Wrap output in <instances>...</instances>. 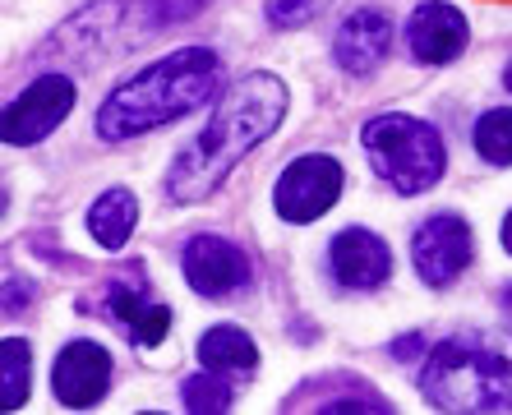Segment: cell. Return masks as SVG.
<instances>
[{"label": "cell", "mask_w": 512, "mask_h": 415, "mask_svg": "<svg viewBox=\"0 0 512 415\" xmlns=\"http://www.w3.org/2000/svg\"><path fill=\"white\" fill-rule=\"evenodd\" d=\"M286 111H291V88L273 70H254L245 79H236L227 93L217 97V107L203 120V130L171 157L167 176H162L167 203L190 208V203L213 199L231 180V171L259 143H268L282 130Z\"/></svg>", "instance_id": "1"}, {"label": "cell", "mask_w": 512, "mask_h": 415, "mask_svg": "<svg viewBox=\"0 0 512 415\" xmlns=\"http://www.w3.org/2000/svg\"><path fill=\"white\" fill-rule=\"evenodd\" d=\"M217 88H222V56L213 47L167 51L162 60H148L139 74H125L97 102L93 130L111 148L148 139V134L203 111L217 97Z\"/></svg>", "instance_id": "2"}, {"label": "cell", "mask_w": 512, "mask_h": 415, "mask_svg": "<svg viewBox=\"0 0 512 415\" xmlns=\"http://www.w3.org/2000/svg\"><path fill=\"white\" fill-rule=\"evenodd\" d=\"M420 397L448 415L512 411V332L466 328L425 351Z\"/></svg>", "instance_id": "3"}, {"label": "cell", "mask_w": 512, "mask_h": 415, "mask_svg": "<svg viewBox=\"0 0 512 415\" xmlns=\"http://www.w3.org/2000/svg\"><path fill=\"white\" fill-rule=\"evenodd\" d=\"M360 153L370 171L402 199L429 194L448 176V139L411 111H379L360 125Z\"/></svg>", "instance_id": "4"}, {"label": "cell", "mask_w": 512, "mask_h": 415, "mask_svg": "<svg viewBox=\"0 0 512 415\" xmlns=\"http://www.w3.org/2000/svg\"><path fill=\"white\" fill-rule=\"evenodd\" d=\"M162 24H171L167 0H88L79 14H70V24L51 33L42 51L93 70L102 60H116L139 42H148Z\"/></svg>", "instance_id": "5"}, {"label": "cell", "mask_w": 512, "mask_h": 415, "mask_svg": "<svg viewBox=\"0 0 512 415\" xmlns=\"http://www.w3.org/2000/svg\"><path fill=\"white\" fill-rule=\"evenodd\" d=\"M342 194H346V171L333 153H300L277 176L273 213L286 226H314L342 203Z\"/></svg>", "instance_id": "6"}, {"label": "cell", "mask_w": 512, "mask_h": 415, "mask_svg": "<svg viewBox=\"0 0 512 415\" xmlns=\"http://www.w3.org/2000/svg\"><path fill=\"white\" fill-rule=\"evenodd\" d=\"M79 107V83L65 70L37 74L19 97H10V107L0 116V139L10 148H33V143L51 139V134L70 120V111Z\"/></svg>", "instance_id": "7"}, {"label": "cell", "mask_w": 512, "mask_h": 415, "mask_svg": "<svg viewBox=\"0 0 512 415\" xmlns=\"http://www.w3.org/2000/svg\"><path fill=\"white\" fill-rule=\"evenodd\" d=\"M476 263V231L462 213H429L411 231V268L429 291H448Z\"/></svg>", "instance_id": "8"}, {"label": "cell", "mask_w": 512, "mask_h": 415, "mask_svg": "<svg viewBox=\"0 0 512 415\" xmlns=\"http://www.w3.org/2000/svg\"><path fill=\"white\" fill-rule=\"evenodd\" d=\"M180 273L199 300H231L254 282V263L236 240L217 236V231H199L180 245Z\"/></svg>", "instance_id": "9"}, {"label": "cell", "mask_w": 512, "mask_h": 415, "mask_svg": "<svg viewBox=\"0 0 512 415\" xmlns=\"http://www.w3.org/2000/svg\"><path fill=\"white\" fill-rule=\"evenodd\" d=\"M328 277L346 296H374L393 277V245L370 226H342L328 240Z\"/></svg>", "instance_id": "10"}, {"label": "cell", "mask_w": 512, "mask_h": 415, "mask_svg": "<svg viewBox=\"0 0 512 415\" xmlns=\"http://www.w3.org/2000/svg\"><path fill=\"white\" fill-rule=\"evenodd\" d=\"M111 374H116V360H111L107 346L93 342V337H74V342H65L56 351L51 397L65 411H93L111 392Z\"/></svg>", "instance_id": "11"}, {"label": "cell", "mask_w": 512, "mask_h": 415, "mask_svg": "<svg viewBox=\"0 0 512 415\" xmlns=\"http://www.w3.org/2000/svg\"><path fill=\"white\" fill-rule=\"evenodd\" d=\"M406 37V51L416 65H429V70H443V65H453L466 47H471V24H466V14L448 0H425L411 10L402 28Z\"/></svg>", "instance_id": "12"}, {"label": "cell", "mask_w": 512, "mask_h": 415, "mask_svg": "<svg viewBox=\"0 0 512 415\" xmlns=\"http://www.w3.org/2000/svg\"><path fill=\"white\" fill-rule=\"evenodd\" d=\"M397 47V24L383 10L365 5V10H351L342 19V28L333 33V60L337 70H346L351 79H370L383 70V60L393 56Z\"/></svg>", "instance_id": "13"}, {"label": "cell", "mask_w": 512, "mask_h": 415, "mask_svg": "<svg viewBox=\"0 0 512 415\" xmlns=\"http://www.w3.org/2000/svg\"><path fill=\"white\" fill-rule=\"evenodd\" d=\"M107 314L125 328V337H130L139 351H153V346L167 342L171 332V305L167 300H157L153 291H148V277H111L107 282Z\"/></svg>", "instance_id": "14"}, {"label": "cell", "mask_w": 512, "mask_h": 415, "mask_svg": "<svg viewBox=\"0 0 512 415\" xmlns=\"http://www.w3.org/2000/svg\"><path fill=\"white\" fill-rule=\"evenodd\" d=\"M374 411V415H388L393 406H388V397L383 392H374L370 383L351 379V374H328V379H310L300 392H291L286 397V411Z\"/></svg>", "instance_id": "15"}, {"label": "cell", "mask_w": 512, "mask_h": 415, "mask_svg": "<svg viewBox=\"0 0 512 415\" xmlns=\"http://www.w3.org/2000/svg\"><path fill=\"white\" fill-rule=\"evenodd\" d=\"M199 365L203 369H217V374H227L231 383H250L259 374V346L254 337L240 323H213V328H203L199 337Z\"/></svg>", "instance_id": "16"}, {"label": "cell", "mask_w": 512, "mask_h": 415, "mask_svg": "<svg viewBox=\"0 0 512 415\" xmlns=\"http://www.w3.org/2000/svg\"><path fill=\"white\" fill-rule=\"evenodd\" d=\"M84 226H88V236H93V245H102L107 254H120L134 240V226H139V199H134V190L107 185V190L88 203Z\"/></svg>", "instance_id": "17"}, {"label": "cell", "mask_w": 512, "mask_h": 415, "mask_svg": "<svg viewBox=\"0 0 512 415\" xmlns=\"http://www.w3.org/2000/svg\"><path fill=\"white\" fill-rule=\"evenodd\" d=\"M0 369H5L0 411H24V402L33 397V342L5 337V342H0Z\"/></svg>", "instance_id": "18"}, {"label": "cell", "mask_w": 512, "mask_h": 415, "mask_svg": "<svg viewBox=\"0 0 512 415\" xmlns=\"http://www.w3.org/2000/svg\"><path fill=\"white\" fill-rule=\"evenodd\" d=\"M471 148L489 166H512V107H489L471 125Z\"/></svg>", "instance_id": "19"}, {"label": "cell", "mask_w": 512, "mask_h": 415, "mask_svg": "<svg viewBox=\"0 0 512 415\" xmlns=\"http://www.w3.org/2000/svg\"><path fill=\"white\" fill-rule=\"evenodd\" d=\"M231 402H236V383L217 369H199L180 383V406L190 415H222L231 411Z\"/></svg>", "instance_id": "20"}, {"label": "cell", "mask_w": 512, "mask_h": 415, "mask_svg": "<svg viewBox=\"0 0 512 415\" xmlns=\"http://www.w3.org/2000/svg\"><path fill=\"white\" fill-rule=\"evenodd\" d=\"M328 10V0H263V19L273 28H305Z\"/></svg>", "instance_id": "21"}, {"label": "cell", "mask_w": 512, "mask_h": 415, "mask_svg": "<svg viewBox=\"0 0 512 415\" xmlns=\"http://www.w3.org/2000/svg\"><path fill=\"white\" fill-rule=\"evenodd\" d=\"M37 300V286L33 282H24V277H5V314H19L24 305H33Z\"/></svg>", "instance_id": "22"}, {"label": "cell", "mask_w": 512, "mask_h": 415, "mask_svg": "<svg viewBox=\"0 0 512 415\" xmlns=\"http://www.w3.org/2000/svg\"><path fill=\"white\" fill-rule=\"evenodd\" d=\"M420 351H425V337H420V332H406V337H397V342L388 346V356L402 360V365H420Z\"/></svg>", "instance_id": "23"}, {"label": "cell", "mask_w": 512, "mask_h": 415, "mask_svg": "<svg viewBox=\"0 0 512 415\" xmlns=\"http://www.w3.org/2000/svg\"><path fill=\"white\" fill-rule=\"evenodd\" d=\"M499 245L512 254V208H508V213H503V222H499Z\"/></svg>", "instance_id": "24"}, {"label": "cell", "mask_w": 512, "mask_h": 415, "mask_svg": "<svg viewBox=\"0 0 512 415\" xmlns=\"http://www.w3.org/2000/svg\"><path fill=\"white\" fill-rule=\"evenodd\" d=\"M499 305H503V309H508V314H512V282H508V286H503V291H499Z\"/></svg>", "instance_id": "25"}, {"label": "cell", "mask_w": 512, "mask_h": 415, "mask_svg": "<svg viewBox=\"0 0 512 415\" xmlns=\"http://www.w3.org/2000/svg\"><path fill=\"white\" fill-rule=\"evenodd\" d=\"M503 88H508V93H512V56L503 60Z\"/></svg>", "instance_id": "26"}]
</instances>
